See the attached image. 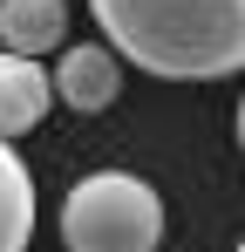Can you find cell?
<instances>
[{
  "label": "cell",
  "mask_w": 245,
  "mask_h": 252,
  "mask_svg": "<svg viewBox=\"0 0 245 252\" xmlns=\"http://www.w3.org/2000/svg\"><path fill=\"white\" fill-rule=\"evenodd\" d=\"M89 14L157 82H225L245 68V0H89Z\"/></svg>",
  "instance_id": "6da1fadb"
},
{
  "label": "cell",
  "mask_w": 245,
  "mask_h": 252,
  "mask_svg": "<svg viewBox=\"0 0 245 252\" xmlns=\"http://www.w3.org/2000/svg\"><path fill=\"white\" fill-rule=\"evenodd\" d=\"M61 246L68 252H157L163 198L136 170H89L61 198Z\"/></svg>",
  "instance_id": "7a4b0ae2"
},
{
  "label": "cell",
  "mask_w": 245,
  "mask_h": 252,
  "mask_svg": "<svg viewBox=\"0 0 245 252\" xmlns=\"http://www.w3.org/2000/svg\"><path fill=\"white\" fill-rule=\"evenodd\" d=\"M55 95L82 109V116H95V109H109L122 95V55L109 41H75L61 48V62H55Z\"/></svg>",
  "instance_id": "3957f363"
},
{
  "label": "cell",
  "mask_w": 245,
  "mask_h": 252,
  "mask_svg": "<svg viewBox=\"0 0 245 252\" xmlns=\"http://www.w3.org/2000/svg\"><path fill=\"white\" fill-rule=\"evenodd\" d=\"M55 102H61V95H55V75L41 68V55H14V48H0V136H7V143L28 136Z\"/></svg>",
  "instance_id": "277c9868"
},
{
  "label": "cell",
  "mask_w": 245,
  "mask_h": 252,
  "mask_svg": "<svg viewBox=\"0 0 245 252\" xmlns=\"http://www.w3.org/2000/svg\"><path fill=\"white\" fill-rule=\"evenodd\" d=\"M68 41V0H0V48L55 55Z\"/></svg>",
  "instance_id": "5b68a950"
},
{
  "label": "cell",
  "mask_w": 245,
  "mask_h": 252,
  "mask_svg": "<svg viewBox=\"0 0 245 252\" xmlns=\"http://www.w3.org/2000/svg\"><path fill=\"white\" fill-rule=\"evenodd\" d=\"M28 239H34V177L0 136V252H28Z\"/></svg>",
  "instance_id": "8992f818"
},
{
  "label": "cell",
  "mask_w": 245,
  "mask_h": 252,
  "mask_svg": "<svg viewBox=\"0 0 245 252\" xmlns=\"http://www.w3.org/2000/svg\"><path fill=\"white\" fill-rule=\"evenodd\" d=\"M239 150H245V95H239Z\"/></svg>",
  "instance_id": "52a82bcc"
},
{
  "label": "cell",
  "mask_w": 245,
  "mask_h": 252,
  "mask_svg": "<svg viewBox=\"0 0 245 252\" xmlns=\"http://www.w3.org/2000/svg\"><path fill=\"white\" fill-rule=\"evenodd\" d=\"M232 252H245V239H239V246H232Z\"/></svg>",
  "instance_id": "ba28073f"
}]
</instances>
